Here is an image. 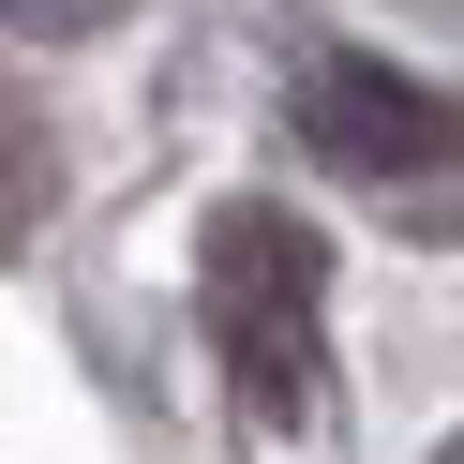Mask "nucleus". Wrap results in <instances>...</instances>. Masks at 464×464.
Returning a JSON list of instances; mask_svg holds the SVG:
<instances>
[{
	"instance_id": "39448f33",
	"label": "nucleus",
	"mask_w": 464,
	"mask_h": 464,
	"mask_svg": "<svg viewBox=\"0 0 464 464\" xmlns=\"http://www.w3.org/2000/svg\"><path fill=\"white\" fill-rule=\"evenodd\" d=\"M450 464H464V450H450Z\"/></svg>"
},
{
	"instance_id": "f257e3e1",
	"label": "nucleus",
	"mask_w": 464,
	"mask_h": 464,
	"mask_svg": "<svg viewBox=\"0 0 464 464\" xmlns=\"http://www.w3.org/2000/svg\"><path fill=\"white\" fill-rule=\"evenodd\" d=\"M210 344L270 434H300L330 404V240L300 210H255V195L210 210Z\"/></svg>"
},
{
	"instance_id": "20e7f679",
	"label": "nucleus",
	"mask_w": 464,
	"mask_h": 464,
	"mask_svg": "<svg viewBox=\"0 0 464 464\" xmlns=\"http://www.w3.org/2000/svg\"><path fill=\"white\" fill-rule=\"evenodd\" d=\"M0 15H15V31H105L121 0H0Z\"/></svg>"
},
{
	"instance_id": "f03ea898",
	"label": "nucleus",
	"mask_w": 464,
	"mask_h": 464,
	"mask_svg": "<svg viewBox=\"0 0 464 464\" xmlns=\"http://www.w3.org/2000/svg\"><path fill=\"white\" fill-rule=\"evenodd\" d=\"M300 135L344 165V180H434V165H464V105L420 91L404 61H374V45L300 61Z\"/></svg>"
},
{
	"instance_id": "7ed1b4c3",
	"label": "nucleus",
	"mask_w": 464,
	"mask_h": 464,
	"mask_svg": "<svg viewBox=\"0 0 464 464\" xmlns=\"http://www.w3.org/2000/svg\"><path fill=\"white\" fill-rule=\"evenodd\" d=\"M31 210H45V121L0 91V255L31 240Z\"/></svg>"
}]
</instances>
